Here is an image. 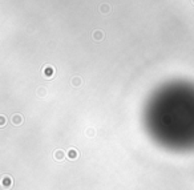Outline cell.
I'll list each match as a JSON object with an SVG mask.
<instances>
[{
  "label": "cell",
  "mask_w": 194,
  "mask_h": 190,
  "mask_svg": "<svg viewBox=\"0 0 194 190\" xmlns=\"http://www.w3.org/2000/svg\"><path fill=\"white\" fill-rule=\"evenodd\" d=\"M149 137L172 152L194 150V83L173 80L148 97L142 113Z\"/></svg>",
  "instance_id": "obj_1"
}]
</instances>
